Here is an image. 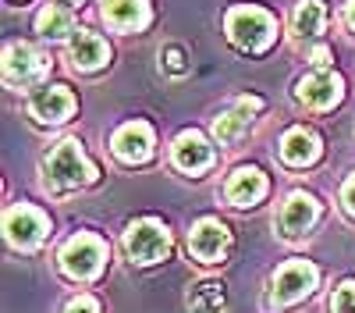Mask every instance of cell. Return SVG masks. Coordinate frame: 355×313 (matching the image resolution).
Listing matches in <instances>:
<instances>
[{
  "label": "cell",
  "mask_w": 355,
  "mask_h": 313,
  "mask_svg": "<svg viewBox=\"0 0 355 313\" xmlns=\"http://www.w3.org/2000/svg\"><path fill=\"white\" fill-rule=\"evenodd\" d=\"M96 178V167L85 160L82 146H78V139H64V142H57L53 153L46 157V182L50 189H75V185H85V182H93Z\"/></svg>",
  "instance_id": "1"
},
{
  "label": "cell",
  "mask_w": 355,
  "mask_h": 313,
  "mask_svg": "<svg viewBox=\"0 0 355 313\" xmlns=\"http://www.w3.org/2000/svg\"><path fill=\"white\" fill-rule=\"evenodd\" d=\"M224 28H227V36H231L234 46L252 50V53L266 50L274 43V36H277V22L266 15L263 8H231Z\"/></svg>",
  "instance_id": "2"
},
{
  "label": "cell",
  "mask_w": 355,
  "mask_h": 313,
  "mask_svg": "<svg viewBox=\"0 0 355 313\" xmlns=\"http://www.w3.org/2000/svg\"><path fill=\"white\" fill-rule=\"evenodd\" d=\"M107 260V246L96 239V235H75L64 249H61V267L68 278L75 281H89L96 278L100 267Z\"/></svg>",
  "instance_id": "3"
},
{
  "label": "cell",
  "mask_w": 355,
  "mask_h": 313,
  "mask_svg": "<svg viewBox=\"0 0 355 313\" xmlns=\"http://www.w3.org/2000/svg\"><path fill=\"white\" fill-rule=\"evenodd\" d=\"M125 249L135 264H157L171 253V235L157 221H135L125 232Z\"/></svg>",
  "instance_id": "4"
},
{
  "label": "cell",
  "mask_w": 355,
  "mask_h": 313,
  "mask_svg": "<svg viewBox=\"0 0 355 313\" xmlns=\"http://www.w3.org/2000/svg\"><path fill=\"white\" fill-rule=\"evenodd\" d=\"M316 267L306 264V260H291L284 264L277 274H274V289H270V303L274 306H291V303H299L302 296H309L316 289Z\"/></svg>",
  "instance_id": "5"
},
{
  "label": "cell",
  "mask_w": 355,
  "mask_h": 313,
  "mask_svg": "<svg viewBox=\"0 0 355 313\" xmlns=\"http://www.w3.org/2000/svg\"><path fill=\"white\" fill-rule=\"evenodd\" d=\"M4 232H8V242L18 246V249H33L43 242V235L50 232L46 217L36 210V207H15L8 210L4 217Z\"/></svg>",
  "instance_id": "6"
},
{
  "label": "cell",
  "mask_w": 355,
  "mask_h": 313,
  "mask_svg": "<svg viewBox=\"0 0 355 313\" xmlns=\"http://www.w3.org/2000/svg\"><path fill=\"white\" fill-rule=\"evenodd\" d=\"M110 150H114L117 160H125V164L150 160V153H153V128L146 121H128V125H121L114 132Z\"/></svg>",
  "instance_id": "7"
},
{
  "label": "cell",
  "mask_w": 355,
  "mask_h": 313,
  "mask_svg": "<svg viewBox=\"0 0 355 313\" xmlns=\"http://www.w3.org/2000/svg\"><path fill=\"white\" fill-rule=\"evenodd\" d=\"M43 71H46V61H43L40 50H33L28 43H8V50H4V78H8V85H28Z\"/></svg>",
  "instance_id": "8"
},
{
  "label": "cell",
  "mask_w": 355,
  "mask_h": 313,
  "mask_svg": "<svg viewBox=\"0 0 355 313\" xmlns=\"http://www.w3.org/2000/svg\"><path fill=\"white\" fill-rule=\"evenodd\" d=\"M227 246H231V235H227V228L220 221L206 217V221H199L189 232V249H192L196 260H202V264H217L220 256L227 253Z\"/></svg>",
  "instance_id": "9"
},
{
  "label": "cell",
  "mask_w": 355,
  "mask_h": 313,
  "mask_svg": "<svg viewBox=\"0 0 355 313\" xmlns=\"http://www.w3.org/2000/svg\"><path fill=\"white\" fill-rule=\"evenodd\" d=\"M299 100L313 110H327L341 100V78L327 68H316L299 78Z\"/></svg>",
  "instance_id": "10"
},
{
  "label": "cell",
  "mask_w": 355,
  "mask_h": 313,
  "mask_svg": "<svg viewBox=\"0 0 355 313\" xmlns=\"http://www.w3.org/2000/svg\"><path fill=\"white\" fill-rule=\"evenodd\" d=\"M71 110H75V96L64 90V85H46V90L33 93V100H28V114H33L40 125L64 121Z\"/></svg>",
  "instance_id": "11"
},
{
  "label": "cell",
  "mask_w": 355,
  "mask_h": 313,
  "mask_svg": "<svg viewBox=\"0 0 355 313\" xmlns=\"http://www.w3.org/2000/svg\"><path fill=\"white\" fill-rule=\"evenodd\" d=\"M316 217H320L316 199L306 196V192H295L288 203H284V210H281V235H284V239H299V235H306Z\"/></svg>",
  "instance_id": "12"
},
{
  "label": "cell",
  "mask_w": 355,
  "mask_h": 313,
  "mask_svg": "<svg viewBox=\"0 0 355 313\" xmlns=\"http://www.w3.org/2000/svg\"><path fill=\"white\" fill-rule=\"evenodd\" d=\"M103 22L117 33H135L150 25V4L146 0H103Z\"/></svg>",
  "instance_id": "13"
},
{
  "label": "cell",
  "mask_w": 355,
  "mask_h": 313,
  "mask_svg": "<svg viewBox=\"0 0 355 313\" xmlns=\"http://www.w3.org/2000/svg\"><path fill=\"white\" fill-rule=\"evenodd\" d=\"M107 61H110V50H107V43L96 33H89V28L71 33V65L78 71H96Z\"/></svg>",
  "instance_id": "14"
},
{
  "label": "cell",
  "mask_w": 355,
  "mask_h": 313,
  "mask_svg": "<svg viewBox=\"0 0 355 313\" xmlns=\"http://www.w3.org/2000/svg\"><path fill=\"white\" fill-rule=\"evenodd\" d=\"M174 164L182 171L199 175V171H206L214 164V146L199 132H185V135H178V142H174Z\"/></svg>",
  "instance_id": "15"
},
{
  "label": "cell",
  "mask_w": 355,
  "mask_h": 313,
  "mask_svg": "<svg viewBox=\"0 0 355 313\" xmlns=\"http://www.w3.org/2000/svg\"><path fill=\"white\" fill-rule=\"evenodd\" d=\"M224 192H227V199L234 207H252V203H259V199L266 196V178H263L259 167H239L227 178Z\"/></svg>",
  "instance_id": "16"
},
{
  "label": "cell",
  "mask_w": 355,
  "mask_h": 313,
  "mask_svg": "<svg viewBox=\"0 0 355 313\" xmlns=\"http://www.w3.org/2000/svg\"><path fill=\"white\" fill-rule=\"evenodd\" d=\"M263 107V100H256V96H245V100H239L227 114H220L217 118V125H214V132H217V139L220 142H239L242 139V132L249 128V121H252V114Z\"/></svg>",
  "instance_id": "17"
},
{
  "label": "cell",
  "mask_w": 355,
  "mask_h": 313,
  "mask_svg": "<svg viewBox=\"0 0 355 313\" xmlns=\"http://www.w3.org/2000/svg\"><path fill=\"white\" fill-rule=\"evenodd\" d=\"M320 157V139L306 128H291L284 139H281V160L291 164V167H306Z\"/></svg>",
  "instance_id": "18"
},
{
  "label": "cell",
  "mask_w": 355,
  "mask_h": 313,
  "mask_svg": "<svg viewBox=\"0 0 355 313\" xmlns=\"http://www.w3.org/2000/svg\"><path fill=\"white\" fill-rule=\"evenodd\" d=\"M323 25H327V11H323L320 0H299V8H295V33L306 40H316L323 33Z\"/></svg>",
  "instance_id": "19"
},
{
  "label": "cell",
  "mask_w": 355,
  "mask_h": 313,
  "mask_svg": "<svg viewBox=\"0 0 355 313\" xmlns=\"http://www.w3.org/2000/svg\"><path fill=\"white\" fill-rule=\"evenodd\" d=\"M36 28H40L46 40H64L68 33H75L71 11H68V8H57V4H46V8L36 15Z\"/></svg>",
  "instance_id": "20"
},
{
  "label": "cell",
  "mask_w": 355,
  "mask_h": 313,
  "mask_svg": "<svg viewBox=\"0 0 355 313\" xmlns=\"http://www.w3.org/2000/svg\"><path fill=\"white\" fill-rule=\"evenodd\" d=\"M189 306L196 313H220L227 306V296H224V285L220 281H202L199 289H192L189 296Z\"/></svg>",
  "instance_id": "21"
},
{
  "label": "cell",
  "mask_w": 355,
  "mask_h": 313,
  "mask_svg": "<svg viewBox=\"0 0 355 313\" xmlns=\"http://www.w3.org/2000/svg\"><path fill=\"white\" fill-rule=\"evenodd\" d=\"M331 313H355V281L338 285V292L331 299Z\"/></svg>",
  "instance_id": "22"
},
{
  "label": "cell",
  "mask_w": 355,
  "mask_h": 313,
  "mask_svg": "<svg viewBox=\"0 0 355 313\" xmlns=\"http://www.w3.org/2000/svg\"><path fill=\"white\" fill-rule=\"evenodd\" d=\"M160 61H164V68L171 71V75H182L189 65H185V53H182V46H167L164 53H160Z\"/></svg>",
  "instance_id": "23"
},
{
  "label": "cell",
  "mask_w": 355,
  "mask_h": 313,
  "mask_svg": "<svg viewBox=\"0 0 355 313\" xmlns=\"http://www.w3.org/2000/svg\"><path fill=\"white\" fill-rule=\"evenodd\" d=\"M64 313H100V306H96V299L93 296H78V299H71L68 303V310Z\"/></svg>",
  "instance_id": "24"
},
{
  "label": "cell",
  "mask_w": 355,
  "mask_h": 313,
  "mask_svg": "<svg viewBox=\"0 0 355 313\" xmlns=\"http://www.w3.org/2000/svg\"><path fill=\"white\" fill-rule=\"evenodd\" d=\"M341 203H345V210L355 217V175L345 182V189H341Z\"/></svg>",
  "instance_id": "25"
},
{
  "label": "cell",
  "mask_w": 355,
  "mask_h": 313,
  "mask_svg": "<svg viewBox=\"0 0 355 313\" xmlns=\"http://www.w3.org/2000/svg\"><path fill=\"white\" fill-rule=\"evenodd\" d=\"M313 65H316V68H327V65H331L327 50H316V53H313Z\"/></svg>",
  "instance_id": "26"
},
{
  "label": "cell",
  "mask_w": 355,
  "mask_h": 313,
  "mask_svg": "<svg viewBox=\"0 0 355 313\" xmlns=\"http://www.w3.org/2000/svg\"><path fill=\"white\" fill-rule=\"evenodd\" d=\"M345 18H348V25L355 28V0H348V11H345Z\"/></svg>",
  "instance_id": "27"
}]
</instances>
